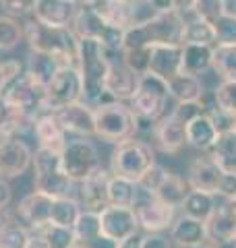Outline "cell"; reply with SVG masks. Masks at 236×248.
Listing matches in <instances>:
<instances>
[{
    "label": "cell",
    "instance_id": "6da1fadb",
    "mask_svg": "<svg viewBox=\"0 0 236 248\" xmlns=\"http://www.w3.org/2000/svg\"><path fill=\"white\" fill-rule=\"evenodd\" d=\"M23 42H27L29 52H42L56 58L62 66L77 64L79 58V37L70 27H48L34 17L21 19Z\"/></svg>",
    "mask_w": 236,
    "mask_h": 248
},
{
    "label": "cell",
    "instance_id": "7a4b0ae2",
    "mask_svg": "<svg viewBox=\"0 0 236 248\" xmlns=\"http://www.w3.org/2000/svg\"><path fill=\"white\" fill-rule=\"evenodd\" d=\"M110 60H112V52H108L100 42L79 40L77 68L83 79V102L91 108L110 102L104 89Z\"/></svg>",
    "mask_w": 236,
    "mask_h": 248
},
{
    "label": "cell",
    "instance_id": "3957f363",
    "mask_svg": "<svg viewBox=\"0 0 236 248\" xmlns=\"http://www.w3.org/2000/svg\"><path fill=\"white\" fill-rule=\"evenodd\" d=\"M185 33V15L180 11L157 13L155 17L141 25L124 31L122 50L131 48H149L157 44H178L183 46Z\"/></svg>",
    "mask_w": 236,
    "mask_h": 248
},
{
    "label": "cell",
    "instance_id": "277c9868",
    "mask_svg": "<svg viewBox=\"0 0 236 248\" xmlns=\"http://www.w3.org/2000/svg\"><path fill=\"white\" fill-rule=\"evenodd\" d=\"M157 164L155 161V149L152 143L143 141L139 137L127 139L118 143L116 149L110 157V174L127 178L133 182H141L143 176Z\"/></svg>",
    "mask_w": 236,
    "mask_h": 248
},
{
    "label": "cell",
    "instance_id": "5b68a950",
    "mask_svg": "<svg viewBox=\"0 0 236 248\" xmlns=\"http://www.w3.org/2000/svg\"><path fill=\"white\" fill-rule=\"evenodd\" d=\"M96 137L104 143L118 145L137 135V116L124 102H106L93 108Z\"/></svg>",
    "mask_w": 236,
    "mask_h": 248
},
{
    "label": "cell",
    "instance_id": "8992f818",
    "mask_svg": "<svg viewBox=\"0 0 236 248\" xmlns=\"http://www.w3.org/2000/svg\"><path fill=\"white\" fill-rule=\"evenodd\" d=\"M170 99L172 97H170L168 81H164L152 73H145L139 77L137 91L129 99V106L139 120L157 122L162 116H166V106Z\"/></svg>",
    "mask_w": 236,
    "mask_h": 248
},
{
    "label": "cell",
    "instance_id": "52a82bcc",
    "mask_svg": "<svg viewBox=\"0 0 236 248\" xmlns=\"http://www.w3.org/2000/svg\"><path fill=\"white\" fill-rule=\"evenodd\" d=\"M35 172V190L44 192L52 199L60 197H75L73 192L77 190V184L62 172L60 168V153H52L46 149L34 151V164H31Z\"/></svg>",
    "mask_w": 236,
    "mask_h": 248
},
{
    "label": "cell",
    "instance_id": "ba28073f",
    "mask_svg": "<svg viewBox=\"0 0 236 248\" xmlns=\"http://www.w3.org/2000/svg\"><path fill=\"white\" fill-rule=\"evenodd\" d=\"M73 33L79 40H96L100 42L108 52L120 54L124 44V31L114 25H110L100 15L93 11V6H81L73 21Z\"/></svg>",
    "mask_w": 236,
    "mask_h": 248
},
{
    "label": "cell",
    "instance_id": "9c48e42d",
    "mask_svg": "<svg viewBox=\"0 0 236 248\" xmlns=\"http://www.w3.org/2000/svg\"><path fill=\"white\" fill-rule=\"evenodd\" d=\"M60 168L75 184L83 182L101 168L98 147L89 139H70L60 153Z\"/></svg>",
    "mask_w": 236,
    "mask_h": 248
},
{
    "label": "cell",
    "instance_id": "30bf717a",
    "mask_svg": "<svg viewBox=\"0 0 236 248\" xmlns=\"http://www.w3.org/2000/svg\"><path fill=\"white\" fill-rule=\"evenodd\" d=\"M91 6L104 21L122 31L137 27L157 15L145 0H98Z\"/></svg>",
    "mask_w": 236,
    "mask_h": 248
},
{
    "label": "cell",
    "instance_id": "8fae6325",
    "mask_svg": "<svg viewBox=\"0 0 236 248\" xmlns=\"http://www.w3.org/2000/svg\"><path fill=\"white\" fill-rule=\"evenodd\" d=\"M83 102V79L77 64L60 66L46 85V112H58L70 104Z\"/></svg>",
    "mask_w": 236,
    "mask_h": 248
},
{
    "label": "cell",
    "instance_id": "7c38bea8",
    "mask_svg": "<svg viewBox=\"0 0 236 248\" xmlns=\"http://www.w3.org/2000/svg\"><path fill=\"white\" fill-rule=\"evenodd\" d=\"M133 211L137 215L139 230L143 234H152V232H168L172 223L176 219V207L168 205L160 201L155 195L147 192L145 188L139 186L137 201L133 205Z\"/></svg>",
    "mask_w": 236,
    "mask_h": 248
},
{
    "label": "cell",
    "instance_id": "4fadbf2b",
    "mask_svg": "<svg viewBox=\"0 0 236 248\" xmlns=\"http://www.w3.org/2000/svg\"><path fill=\"white\" fill-rule=\"evenodd\" d=\"M141 188H145L147 192L155 195L160 201L168 205H174L176 209L183 205V201L188 192V184L185 178H180L178 174L170 172L164 166L155 164L149 172L143 176V180L139 182Z\"/></svg>",
    "mask_w": 236,
    "mask_h": 248
},
{
    "label": "cell",
    "instance_id": "5bb4252c",
    "mask_svg": "<svg viewBox=\"0 0 236 248\" xmlns=\"http://www.w3.org/2000/svg\"><path fill=\"white\" fill-rule=\"evenodd\" d=\"M100 226H101L104 236H108L110 240H116L118 244L141 232L137 215L131 207L108 205L106 209L100 211Z\"/></svg>",
    "mask_w": 236,
    "mask_h": 248
},
{
    "label": "cell",
    "instance_id": "9a60e30c",
    "mask_svg": "<svg viewBox=\"0 0 236 248\" xmlns=\"http://www.w3.org/2000/svg\"><path fill=\"white\" fill-rule=\"evenodd\" d=\"M34 164V149L19 137L0 143V178L11 180L27 172Z\"/></svg>",
    "mask_w": 236,
    "mask_h": 248
},
{
    "label": "cell",
    "instance_id": "2e32d148",
    "mask_svg": "<svg viewBox=\"0 0 236 248\" xmlns=\"http://www.w3.org/2000/svg\"><path fill=\"white\" fill-rule=\"evenodd\" d=\"M139 77L135 71L124 64L122 58H112L110 60V68L106 75V95L110 102H124L129 104V99L135 95L137 85H139Z\"/></svg>",
    "mask_w": 236,
    "mask_h": 248
},
{
    "label": "cell",
    "instance_id": "e0dca14e",
    "mask_svg": "<svg viewBox=\"0 0 236 248\" xmlns=\"http://www.w3.org/2000/svg\"><path fill=\"white\" fill-rule=\"evenodd\" d=\"M147 73L172 81L183 73V46L178 44H157L149 46V68Z\"/></svg>",
    "mask_w": 236,
    "mask_h": 248
},
{
    "label": "cell",
    "instance_id": "ac0fdd59",
    "mask_svg": "<svg viewBox=\"0 0 236 248\" xmlns=\"http://www.w3.org/2000/svg\"><path fill=\"white\" fill-rule=\"evenodd\" d=\"M110 170L100 168L96 170L89 178H85L83 182L77 184V199L85 211L100 213L101 209H106L108 203V184H110Z\"/></svg>",
    "mask_w": 236,
    "mask_h": 248
},
{
    "label": "cell",
    "instance_id": "d6986e66",
    "mask_svg": "<svg viewBox=\"0 0 236 248\" xmlns=\"http://www.w3.org/2000/svg\"><path fill=\"white\" fill-rule=\"evenodd\" d=\"M54 114H56L60 126L65 128L67 135H73L77 139L96 137V114H93V108L85 102L70 104Z\"/></svg>",
    "mask_w": 236,
    "mask_h": 248
},
{
    "label": "cell",
    "instance_id": "ffe728a7",
    "mask_svg": "<svg viewBox=\"0 0 236 248\" xmlns=\"http://www.w3.org/2000/svg\"><path fill=\"white\" fill-rule=\"evenodd\" d=\"M50 213H52V197L44 195V192H39L35 188L17 203L19 223H23L31 232H37L44 226H48Z\"/></svg>",
    "mask_w": 236,
    "mask_h": 248
},
{
    "label": "cell",
    "instance_id": "44dd1931",
    "mask_svg": "<svg viewBox=\"0 0 236 248\" xmlns=\"http://www.w3.org/2000/svg\"><path fill=\"white\" fill-rule=\"evenodd\" d=\"M81 4L77 0H35L31 17L48 27H70Z\"/></svg>",
    "mask_w": 236,
    "mask_h": 248
},
{
    "label": "cell",
    "instance_id": "7402d4cb",
    "mask_svg": "<svg viewBox=\"0 0 236 248\" xmlns=\"http://www.w3.org/2000/svg\"><path fill=\"white\" fill-rule=\"evenodd\" d=\"M207 240L218 246L232 244L236 240V207L232 201H222L205 221Z\"/></svg>",
    "mask_w": 236,
    "mask_h": 248
},
{
    "label": "cell",
    "instance_id": "603a6c76",
    "mask_svg": "<svg viewBox=\"0 0 236 248\" xmlns=\"http://www.w3.org/2000/svg\"><path fill=\"white\" fill-rule=\"evenodd\" d=\"M34 137L37 141L39 149L52 151V153H62V149L68 143V135L65 128L60 126V122L54 112H42L34 118Z\"/></svg>",
    "mask_w": 236,
    "mask_h": 248
},
{
    "label": "cell",
    "instance_id": "cb8c5ba5",
    "mask_svg": "<svg viewBox=\"0 0 236 248\" xmlns=\"http://www.w3.org/2000/svg\"><path fill=\"white\" fill-rule=\"evenodd\" d=\"M222 176H224V172L205 153V155L195 157L191 161V166H188V170H186V184H188V188H193V190H203V192L218 195Z\"/></svg>",
    "mask_w": 236,
    "mask_h": 248
},
{
    "label": "cell",
    "instance_id": "d4e9b609",
    "mask_svg": "<svg viewBox=\"0 0 236 248\" xmlns=\"http://www.w3.org/2000/svg\"><path fill=\"white\" fill-rule=\"evenodd\" d=\"M185 128H186V124L180 122L172 112H168L153 124L152 135L155 139V145L164 153H178L186 145Z\"/></svg>",
    "mask_w": 236,
    "mask_h": 248
},
{
    "label": "cell",
    "instance_id": "484cf974",
    "mask_svg": "<svg viewBox=\"0 0 236 248\" xmlns=\"http://www.w3.org/2000/svg\"><path fill=\"white\" fill-rule=\"evenodd\" d=\"M168 236L176 248L197 246V244L207 242V228H205V221H199L195 217H188L183 213L174 219L172 228L168 230Z\"/></svg>",
    "mask_w": 236,
    "mask_h": 248
},
{
    "label": "cell",
    "instance_id": "4316f807",
    "mask_svg": "<svg viewBox=\"0 0 236 248\" xmlns=\"http://www.w3.org/2000/svg\"><path fill=\"white\" fill-rule=\"evenodd\" d=\"M185 137H186L188 147H193V149L201 151V153H207L211 147L216 145L219 133H218L214 120H211V116L203 112L199 116H195V118L186 124Z\"/></svg>",
    "mask_w": 236,
    "mask_h": 248
},
{
    "label": "cell",
    "instance_id": "83f0119b",
    "mask_svg": "<svg viewBox=\"0 0 236 248\" xmlns=\"http://www.w3.org/2000/svg\"><path fill=\"white\" fill-rule=\"evenodd\" d=\"M27 126H34V120H29L19 106H15L6 97H0V143L13 137L21 139V133Z\"/></svg>",
    "mask_w": 236,
    "mask_h": 248
},
{
    "label": "cell",
    "instance_id": "f1b7e54d",
    "mask_svg": "<svg viewBox=\"0 0 236 248\" xmlns=\"http://www.w3.org/2000/svg\"><path fill=\"white\" fill-rule=\"evenodd\" d=\"M211 58H214V46L201 44H183V73L201 77L211 68Z\"/></svg>",
    "mask_w": 236,
    "mask_h": 248
},
{
    "label": "cell",
    "instance_id": "f546056e",
    "mask_svg": "<svg viewBox=\"0 0 236 248\" xmlns=\"http://www.w3.org/2000/svg\"><path fill=\"white\" fill-rule=\"evenodd\" d=\"M214 164L226 174H236V130L222 133L216 145L207 151Z\"/></svg>",
    "mask_w": 236,
    "mask_h": 248
},
{
    "label": "cell",
    "instance_id": "4dcf8cb0",
    "mask_svg": "<svg viewBox=\"0 0 236 248\" xmlns=\"http://www.w3.org/2000/svg\"><path fill=\"white\" fill-rule=\"evenodd\" d=\"M218 203H219L218 197L211 195V192L188 188L180 209H183V213L188 217H195V219H199V221H207L211 213H214V209L218 207Z\"/></svg>",
    "mask_w": 236,
    "mask_h": 248
},
{
    "label": "cell",
    "instance_id": "1f68e13d",
    "mask_svg": "<svg viewBox=\"0 0 236 248\" xmlns=\"http://www.w3.org/2000/svg\"><path fill=\"white\" fill-rule=\"evenodd\" d=\"M168 89H170V97L174 99L176 104L180 102H199L203 97V83L199 77H193V75H185L180 73L176 79H172L168 83Z\"/></svg>",
    "mask_w": 236,
    "mask_h": 248
},
{
    "label": "cell",
    "instance_id": "d6a6232c",
    "mask_svg": "<svg viewBox=\"0 0 236 248\" xmlns=\"http://www.w3.org/2000/svg\"><path fill=\"white\" fill-rule=\"evenodd\" d=\"M81 213H83V207H81V203H79L77 197L52 199L50 223H54V226H62V228H73Z\"/></svg>",
    "mask_w": 236,
    "mask_h": 248
},
{
    "label": "cell",
    "instance_id": "836d02e7",
    "mask_svg": "<svg viewBox=\"0 0 236 248\" xmlns=\"http://www.w3.org/2000/svg\"><path fill=\"white\" fill-rule=\"evenodd\" d=\"M62 64L56 60L48 56V54H42V52H29V58H27V64H25V73L29 77H34L37 83H42L44 87L52 81V77L56 75V71Z\"/></svg>",
    "mask_w": 236,
    "mask_h": 248
},
{
    "label": "cell",
    "instance_id": "e575fe53",
    "mask_svg": "<svg viewBox=\"0 0 236 248\" xmlns=\"http://www.w3.org/2000/svg\"><path fill=\"white\" fill-rule=\"evenodd\" d=\"M139 195V184L127 180V178L120 176H112L108 184V203L114 207H131L135 205Z\"/></svg>",
    "mask_w": 236,
    "mask_h": 248
},
{
    "label": "cell",
    "instance_id": "d590c367",
    "mask_svg": "<svg viewBox=\"0 0 236 248\" xmlns=\"http://www.w3.org/2000/svg\"><path fill=\"white\" fill-rule=\"evenodd\" d=\"M211 68L222 81H236V44H216Z\"/></svg>",
    "mask_w": 236,
    "mask_h": 248
},
{
    "label": "cell",
    "instance_id": "8d00e7d4",
    "mask_svg": "<svg viewBox=\"0 0 236 248\" xmlns=\"http://www.w3.org/2000/svg\"><path fill=\"white\" fill-rule=\"evenodd\" d=\"M75 232V242L77 246H85L89 244L91 240H96L98 236H101V226H100V213H93V211H85L79 215L77 223L73 226Z\"/></svg>",
    "mask_w": 236,
    "mask_h": 248
},
{
    "label": "cell",
    "instance_id": "74e56055",
    "mask_svg": "<svg viewBox=\"0 0 236 248\" xmlns=\"http://www.w3.org/2000/svg\"><path fill=\"white\" fill-rule=\"evenodd\" d=\"M183 44H201V46H216V31L214 25L203 19H188L185 21Z\"/></svg>",
    "mask_w": 236,
    "mask_h": 248
},
{
    "label": "cell",
    "instance_id": "f35d334b",
    "mask_svg": "<svg viewBox=\"0 0 236 248\" xmlns=\"http://www.w3.org/2000/svg\"><path fill=\"white\" fill-rule=\"evenodd\" d=\"M21 42H23L21 21L9 17V15H0V52H11Z\"/></svg>",
    "mask_w": 236,
    "mask_h": 248
},
{
    "label": "cell",
    "instance_id": "ab89813d",
    "mask_svg": "<svg viewBox=\"0 0 236 248\" xmlns=\"http://www.w3.org/2000/svg\"><path fill=\"white\" fill-rule=\"evenodd\" d=\"M31 230L19 221H9L0 228V248H27Z\"/></svg>",
    "mask_w": 236,
    "mask_h": 248
},
{
    "label": "cell",
    "instance_id": "60d3db41",
    "mask_svg": "<svg viewBox=\"0 0 236 248\" xmlns=\"http://www.w3.org/2000/svg\"><path fill=\"white\" fill-rule=\"evenodd\" d=\"M39 234L46 238L50 248H73L75 242V232L73 228H62V226H54V223H48L42 230H37Z\"/></svg>",
    "mask_w": 236,
    "mask_h": 248
},
{
    "label": "cell",
    "instance_id": "b9f144b4",
    "mask_svg": "<svg viewBox=\"0 0 236 248\" xmlns=\"http://www.w3.org/2000/svg\"><path fill=\"white\" fill-rule=\"evenodd\" d=\"M191 15L214 25V23L224 15V0H193Z\"/></svg>",
    "mask_w": 236,
    "mask_h": 248
},
{
    "label": "cell",
    "instance_id": "7bdbcfd3",
    "mask_svg": "<svg viewBox=\"0 0 236 248\" xmlns=\"http://www.w3.org/2000/svg\"><path fill=\"white\" fill-rule=\"evenodd\" d=\"M214 97L219 110L236 118V81H222L214 89Z\"/></svg>",
    "mask_w": 236,
    "mask_h": 248
},
{
    "label": "cell",
    "instance_id": "ee69618b",
    "mask_svg": "<svg viewBox=\"0 0 236 248\" xmlns=\"http://www.w3.org/2000/svg\"><path fill=\"white\" fill-rule=\"evenodd\" d=\"M122 62L137 75H145L149 68V48H131L120 52Z\"/></svg>",
    "mask_w": 236,
    "mask_h": 248
},
{
    "label": "cell",
    "instance_id": "f6af8a7d",
    "mask_svg": "<svg viewBox=\"0 0 236 248\" xmlns=\"http://www.w3.org/2000/svg\"><path fill=\"white\" fill-rule=\"evenodd\" d=\"M216 31V44H236V19L230 15H222L214 23Z\"/></svg>",
    "mask_w": 236,
    "mask_h": 248
},
{
    "label": "cell",
    "instance_id": "bcb514c9",
    "mask_svg": "<svg viewBox=\"0 0 236 248\" xmlns=\"http://www.w3.org/2000/svg\"><path fill=\"white\" fill-rule=\"evenodd\" d=\"M0 6L6 11L9 17L15 19H27L34 13L35 0H0Z\"/></svg>",
    "mask_w": 236,
    "mask_h": 248
},
{
    "label": "cell",
    "instance_id": "7dc6e473",
    "mask_svg": "<svg viewBox=\"0 0 236 248\" xmlns=\"http://www.w3.org/2000/svg\"><path fill=\"white\" fill-rule=\"evenodd\" d=\"M139 248H176L166 232H152V234H141Z\"/></svg>",
    "mask_w": 236,
    "mask_h": 248
},
{
    "label": "cell",
    "instance_id": "c3c4849f",
    "mask_svg": "<svg viewBox=\"0 0 236 248\" xmlns=\"http://www.w3.org/2000/svg\"><path fill=\"white\" fill-rule=\"evenodd\" d=\"M216 197H219L222 201H234L236 199V174H226L224 172Z\"/></svg>",
    "mask_w": 236,
    "mask_h": 248
},
{
    "label": "cell",
    "instance_id": "681fc988",
    "mask_svg": "<svg viewBox=\"0 0 236 248\" xmlns=\"http://www.w3.org/2000/svg\"><path fill=\"white\" fill-rule=\"evenodd\" d=\"M13 201V188L9 180H4V178H0V211H6V207L11 205Z\"/></svg>",
    "mask_w": 236,
    "mask_h": 248
},
{
    "label": "cell",
    "instance_id": "f907efd6",
    "mask_svg": "<svg viewBox=\"0 0 236 248\" xmlns=\"http://www.w3.org/2000/svg\"><path fill=\"white\" fill-rule=\"evenodd\" d=\"M155 13H168L176 11V0H145Z\"/></svg>",
    "mask_w": 236,
    "mask_h": 248
},
{
    "label": "cell",
    "instance_id": "816d5d0a",
    "mask_svg": "<svg viewBox=\"0 0 236 248\" xmlns=\"http://www.w3.org/2000/svg\"><path fill=\"white\" fill-rule=\"evenodd\" d=\"M81 248H120V244L116 242V240H110L108 236H98L96 240H91L89 244H85V246H81Z\"/></svg>",
    "mask_w": 236,
    "mask_h": 248
},
{
    "label": "cell",
    "instance_id": "f5cc1de1",
    "mask_svg": "<svg viewBox=\"0 0 236 248\" xmlns=\"http://www.w3.org/2000/svg\"><path fill=\"white\" fill-rule=\"evenodd\" d=\"M27 248H50L46 238L39 234V232H31L29 234V242H27Z\"/></svg>",
    "mask_w": 236,
    "mask_h": 248
},
{
    "label": "cell",
    "instance_id": "db71d44e",
    "mask_svg": "<svg viewBox=\"0 0 236 248\" xmlns=\"http://www.w3.org/2000/svg\"><path fill=\"white\" fill-rule=\"evenodd\" d=\"M139 242H141V234H135V236H131L129 240L120 242V248H139Z\"/></svg>",
    "mask_w": 236,
    "mask_h": 248
},
{
    "label": "cell",
    "instance_id": "11a10c76",
    "mask_svg": "<svg viewBox=\"0 0 236 248\" xmlns=\"http://www.w3.org/2000/svg\"><path fill=\"white\" fill-rule=\"evenodd\" d=\"M191 6H193V0H176V11L180 13H191Z\"/></svg>",
    "mask_w": 236,
    "mask_h": 248
},
{
    "label": "cell",
    "instance_id": "9f6ffc18",
    "mask_svg": "<svg viewBox=\"0 0 236 248\" xmlns=\"http://www.w3.org/2000/svg\"><path fill=\"white\" fill-rule=\"evenodd\" d=\"M224 13L236 19V0H224Z\"/></svg>",
    "mask_w": 236,
    "mask_h": 248
},
{
    "label": "cell",
    "instance_id": "6f0895ef",
    "mask_svg": "<svg viewBox=\"0 0 236 248\" xmlns=\"http://www.w3.org/2000/svg\"><path fill=\"white\" fill-rule=\"evenodd\" d=\"M186 248H224V246H218V244H214V242H203V244H197V246H186Z\"/></svg>",
    "mask_w": 236,
    "mask_h": 248
},
{
    "label": "cell",
    "instance_id": "680465c9",
    "mask_svg": "<svg viewBox=\"0 0 236 248\" xmlns=\"http://www.w3.org/2000/svg\"><path fill=\"white\" fill-rule=\"evenodd\" d=\"M11 219H9V215H6V211H0V228L4 226V223H9Z\"/></svg>",
    "mask_w": 236,
    "mask_h": 248
},
{
    "label": "cell",
    "instance_id": "91938a15",
    "mask_svg": "<svg viewBox=\"0 0 236 248\" xmlns=\"http://www.w3.org/2000/svg\"><path fill=\"white\" fill-rule=\"evenodd\" d=\"M77 2L81 4V6H91L93 2H98V0H77Z\"/></svg>",
    "mask_w": 236,
    "mask_h": 248
},
{
    "label": "cell",
    "instance_id": "94428289",
    "mask_svg": "<svg viewBox=\"0 0 236 248\" xmlns=\"http://www.w3.org/2000/svg\"><path fill=\"white\" fill-rule=\"evenodd\" d=\"M0 83H2V64H0Z\"/></svg>",
    "mask_w": 236,
    "mask_h": 248
},
{
    "label": "cell",
    "instance_id": "6125c7cd",
    "mask_svg": "<svg viewBox=\"0 0 236 248\" xmlns=\"http://www.w3.org/2000/svg\"><path fill=\"white\" fill-rule=\"evenodd\" d=\"M232 203H234V207H236V199H234V201H232Z\"/></svg>",
    "mask_w": 236,
    "mask_h": 248
},
{
    "label": "cell",
    "instance_id": "be15d7a7",
    "mask_svg": "<svg viewBox=\"0 0 236 248\" xmlns=\"http://www.w3.org/2000/svg\"><path fill=\"white\" fill-rule=\"evenodd\" d=\"M73 248H81V246H77V244H75V246H73Z\"/></svg>",
    "mask_w": 236,
    "mask_h": 248
},
{
    "label": "cell",
    "instance_id": "e7e4bbea",
    "mask_svg": "<svg viewBox=\"0 0 236 248\" xmlns=\"http://www.w3.org/2000/svg\"><path fill=\"white\" fill-rule=\"evenodd\" d=\"M232 244H234V248H236V240H234V242H232Z\"/></svg>",
    "mask_w": 236,
    "mask_h": 248
}]
</instances>
